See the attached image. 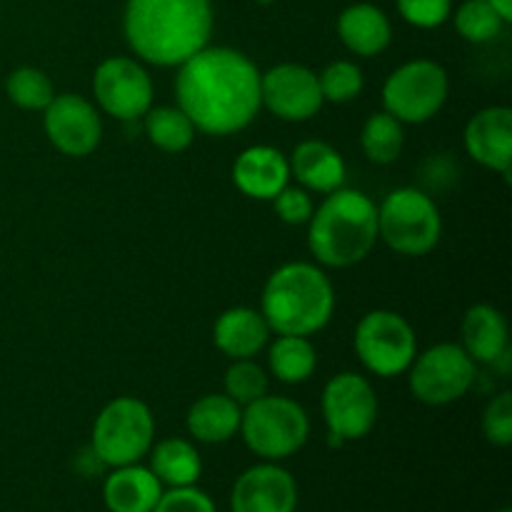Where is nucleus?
Returning <instances> with one entry per match:
<instances>
[{
	"mask_svg": "<svg viewBox=\"0 0 512 512\" xmlns=\"http://www.w3.org/2000/svg\"><path fill=\"white\" fill-rule=\"evenodd\" d=\"M263 318L278 335L320 333L335 313V290L313 263H285L263 288Z\"/></svg>",
	"mask_w": 512,
	"mask_h": 512,
	"instance_id": "20e7f679",
	"label": "nucleus"
},
{
	"mask_svg": "<svg viewBox=\"0 0 512 512\" xmlns=\"http://www.w3.org/2000/svg\"><path fill=\"white\" fill-rule=\"evenodd\" d=\"M238 433L243 435L250 453L268 463H278L308 443L310 420L303 405L295 400L283 395H263L243 408Z\"/></svg>",
	"mask_w": 512,
	"mask_h": 512,
	"instance_id": "39448f33",
	"label": "nucleus"
},
{
	"mask_svg": "<svg viewBox=\"0 0 512 512\" xmlns=\"http://www.w3.org/2000/svg\"><path fill=\"white\" fill-rule=\"evenodd\" d=\"M298 485L285 468L275 463L253 465L245 470L230 493L233 512H295Z\"/></svg>",
	"mask_w": 512,
	"mask_h": 512,
	"instance_id": "2eb2a0df",
	"label": "nucleus"
},
{
	"mask_svg": "<svg viewBox=\"0 0 512 512\" xmlns=\"http://www.w3.org/2000/svg\"><path fill=\"white\" fill-rule=\"evenodd\" d=\"M453 20L460 38L475 45H483V43H490V40H495L500 33H503L505 25H508L503 20V15H500L488 0H465V3L458 5Z\"/></svg>",
	"mask_w": 512,
	"mask_h": 512,
	"instance_id": "cd10ccee",
	"label": "nucleus"
},
{
	"mask_svg": "<svg viewBox=\"0 0 512 512\" xmlns=\"http://www.w3.org/2000/svg\"><path fill=\"white\" fill-rule=\"evenodd\" d=\"M463 143L475 163L508 175L512 168V110L508 105L478 110L465 125Z\"/></svg>",
	"mask_w": 512,
	"mask_h": 512,
	"instance_id": "dca6fc26",
	"label": "nucleus"
},
{
	"mask_svg": "<svg viewBox=\"0 0 512 512\" xmlns=\"http://www.w3.org/2000/svg\"><path fill=\"white\" fill-rule=\"evenodd\" d=\"M500 512H510V510H500Z\"/></svg>",
	"mask_w": 512,
	"mask_h": 512,
	"instance_id": "4c0bfd02",
	"label": "nucleus"
},
{
	"mask_svg": "<svg viewBox=\"0 0 512 512\" xmlns=\"http://www.w3.org/2000/svg\"><path fill=\"white\" fill-rule=\"evenodd\" d=\"M5 93L13 100L18 108L23 110H40L43 113L55 98L53 80L33 65H23V68L13 70L5 80Z\"/></svg>",
	"mask_w": 512,
	"mask_h": 512,
	"instance_id": "c85d7f7f",
	"label": "nucleus"
},
{
	"mask_svg": "<svg viewBox=\"0 0 512 512\" xmlns=\"http://www.w3.org/2000/svg\"><path fill=\"white\" fill-rule=\"evenodd\" d=\"M255 3H258V5H273L275 0H255Z\"/></svg>",
	"mask_w": 512,
	"mask_h": 512,
	"instance_id": "e433bc0d",
	"label": "nucleus"
},
{
	"mask_svg": "<svg viewBox=\"0 0 512 512\" xmlns=\"http://www.w3.org/2000/svg\"><path fill=\"white\" fill-rule=\"evenodd\" d=\"M290 163V175L300 183V188L313 193H333L345 183V160L338 150L325 140H303L295 145Z\"/></svg>",
	"mask_w": 512,
	"mask_h": 512,
	"instance_id": "6ab92c4d",
	"label": "nucleus"
},
{
	"mask_svg": "<svg viewBox=\"0 0 512 512\" xmlns=\"http://www.w3.org/2000/svg\"><path fill=\"white\" fill-rule=\"evenodd\" d=\"M478 363H473L463 345L455 343H438L428 348L425 353L415 355V360L408 368L410 393L415 400L425 405L458 403L475 383L478 375Z\"/></svg>",
	"mask_w": 512,
	"mask_h": 512,
	"instance_id": "9d476101",
	"label": "nucleus"
},
{
	"mask_svg": "<svg viewBox=\"0 0 512 512\" xmlns=\"http://www.w3.org/2000/svg\"><path fill=\"white\" fill-rule=\"evenodd\" d=\"M215 348L230 360H253L268 345L270 328L263 313L253 308H230L213 325Z\"/></svg>",
	"mask_w": 512,
	"mask_h": 512,
	"instance_id": "a211bd4d",
	"label": "nucleus"
},
{
	"mask_svg": "<svg viewBox=\"0 0 512 512\" xmlns=\"http://www.w3.org/2000/svg\"><path fill=\"white\" fill-rule=\"evenodd\" d=\"M450 93V78L435 60L418 58L400 65L383 85V110L400 123L420 125L443 110Z\"/></svg>",
	"mask_w": 512,
	"mask_h": 512,
	"instance_id": "6e6552de",
	"label": "nucleus"
},
{
	"mask_svg": "<svg viewBox=\"0 0 512 512\" xmlns=\"http://www.w3.org/2000/svg\"><path fill=\"white\" fill-rule=\"evenodd\" d=\"M355 353L365 370L378 378L408 373L418 355V338L408 320L393 310H370L355 328Z\"/></svg>",
	"mask_w": 512,
	"mask_h": 512,
	"instance_id": "1a4fd4ad",
	"label": "nucleus"
},
{
	"mask_svg": "<svg viewBox=\"0 0 512 512\" xmlns=\"http://www.w3.org/2000/svg\"><path fill=\"white\" fill-rule=\"evenodd\" d=\"M320 408L333 448L363 440L378 423V395L358 373L333 375L323 388Z\"/></svg>",
	"mask_w": 512,
	"mask_h": 512,
	"instance_id": "9b49d317",
	"label": "nucleus"
},
{
	"mask_svg": "<svg viewBox=\"0 0 512 512\" xmlns=\"http://www.w3.org/2000/svg\"><path fill=\"white\" fill-rule=\"evenodd\" d=\"M360 145H363L365 158L373 160V163H395L400 158V153H403L405 145L403 123L398 118H393L390 113H385V110L373 113L365 120L363 133H360Z\"/></svg>",
	"mask_w": 512,
	"mask_h": 512,
	"instance_id": "bb28decb",
	"label": "nucleus"
},
{
	"mask_svg": "<svg viewBox=\"0 0 512 512\" xmlns=\"http://www.w3.org/2000/svg\"><path fill=\"white\" fill-rule=\"evenodd\" d=\"M175 98L178 108L200 133H238L248 128L263 108L260 70L240 50L205 45L193 58L178 65Z\"/></svg>",
	"mask_w": 512,
	"mask_h": 512,
	"instance_id": "f257e3e1",
	"label": "nucleus"
},
{
	"mask_svg": "<svg viewBox=\"0 0 512 512\" xmlns=\"http://www.w3.org/2000/svg\"><path fill=\"white\" fill-rule=\"evenodd\" d=\"M153 512H218L215 503L198 490L195 485L190 488H170L163 490L158 505Z\"/></svg>",
	"mask_w": 512,
	"mask_h": 512,
	"instance_id": "f704fd0d",
	"label": "nucleus"
},
{
	"mask_svg": "<svg viewBox=\"0 0 512 512\" xmlns=\"http://www.w3.org/2000/svg\"><path fill=\"white\" fill-rule=\"evenodd\" d=\"M223 388L230 400L245 408L253 400L268 395V373L253 360H233V365L225 370Z\"/></svg>",
	"mask_w": 512,
	"mask_h": 512,
	"instance_id": "7c9ffc66",
	"label": "nucleus"
},
{
	"mask_svg": "<svg viewBox=\"0 0 512 512\" xmlns=\"http://www.w3.org/2000/svg\"><path fill=\"white\" fill-rule=\"evenodd\" d=\"M463 350L473 363L498 365L508 355V320L493 305H473L463 318Z\"/></svg>",
	"mask_w": 512,
	"mask_h": 512,
	"instance_id": "4be33fe9",
	"label": "nucleus"
},
{
	"mask_svg": "<svg viewBox=\"0 0 512 512\" xmlns=\"http://www.w3.org/2000/svg\"><path fill=\"white\" fill-rule=\"evenodd\" d=\"M150 470L163 488H190L203 475V460L190 440L168 438L150 448Z\"/></svg>",
	"mask_w": 512,
	"mask_h": 512,
	"instance_id": "b1692460",
	"label": "nucleus"
},
{
	"mask_svg": "<svg viewBox=\"0 0 512 512\" xmlns=\"http://www.w3.org/2000/svg\"><path fill=\"white\" fill-rule=\"evenodd\" d=\"M240 415H243V408L235 400H230L225 393H213L203 395V398L190 405L185 425H188V433L198 443L220 445L228 443L238 433Z\"/></svg>",
	"mask_w": 512,
	"mask_h": 512,
	"instance_id": "5701e85b",
	"label": "nucleus"
},
{
	"mask_svg": "<svg viewBox=\"0 0 512 512\" xmlns=\"http://www.w3.org/2000/svg\"><path fill=\"white\" fill-rule=\"evenodd\" d=\"M143 128L150 143L165 153H183L193 145L195 128L178 105H158L143 115Z\"/></svg>",
	"mask_w": 512,
	"mask_h": 512,
	"instance_id": "a878e982",
	"label": "nucleus"
},
{
	"mask_svg": "<svg viewBox=\"0 0 512 512\" xmlns=\"http://www.w3.org/2000/svg\"><path fill=\"white\" fill-rule=\"evenodd\" d=\"M405 23L415 28H440L453 15V0H395Z\"/></svg>",
	"mask_w": 512,
	"mask_h": 512,
	"instance_id": "473e14b6",
	"label": "nucleus"
},
{
	"mask_svg": "<svg viewBox=\"0 0 512 512\" xmlns=\"http://www.w3.org/2000/svg\"><path fill=\"white\" fill-rule=\"evenodd\" d=\"M308 248L320 265L350 268L373 253L378 243V205L365 193L338 188L308 220Z\"/></svg>",
	"mask_w": 512,
	"mask_h": 512,
	"instance_id": "7ed1b4c3",
	"label": "nucleus"
},
{
	"mask_svg": "<svg viewBox=\"0 0 512 512\" xmlns=\"http://www.w3.org/2000/svg\"><path fill=\"white\" fill-rule=\"evenodd\" d=\"M490 5H493L495 10H498L500 15H503L505 23H510L512 20V0H488Z\"/></svg>",
	"mask_w": 512,
	"mask_h": 512,
	"instance_id": "c9c22d12",
	"label": "nucleus"
},
{
	"mask_svg": "<svg viewBox=\"0 0 512 512\" xmlns=\"http://www.w3.org/2000/svg\"><path fill=\"white\" fill-rule=\"evenodd\" d=\"M163 483L143 465H120L103 483V503L110 512H153Z\"/></svg>",
	"mask_w": 512,
	"mask_h": 512,
	"instance_id": "412c9836",
	"label": "nucleus"
},
{
	"mask_svg": "<svg viewBox=\"0 0 512 512\" xmlns=\"http://www.w3.org/2000/svg\"><path fill=\"white\" fill-rule=\"evenodd\" d=\"M338 35L350 53L360 58H375L393 40V25L378 5L353 3L338 15Z\"/></svg>",
	"mask_w": 512,
	"mask_h": 512,
	"instance_id": "aec40b11",
	"label": "nucleus"
},
{
	"mask_svg": "<svg viewBox=\"0 0 512 512\" xmlns=\"http://www.w3.org/2000/svg\"><path fill=\"white\" fill-rule=\"evenodd\" d=\"M270 203H273L278 218L288 225H305L315 210L310 190L295 188V185H285Z\"/></svg>",
	"mask_w": 512,
	"mask_h": 512,
	"instance_id": "72a5a7b5",
	"label": "nucleus"
},
{
	"mask_svg": "<svg viewBox=\"0 0 512 512\" xmlns=\"http://www.w3.org/2000/svg\"><path fill=\"white\" fill-rule=\"evenodd\" d=\"M213 33L210 0H128L123 35L143 63L178 68L208 45Z\"/></svg>",
	"mask_w": 512,
	"mask_h": 512,
	"instance_id": "f03ea898",
	"label": "nucleus"
},
{
	"mask_svg": "<svg viewBox=\"0 0 512 512\" xmlns=\"http://www.w3.org/2000/svg\"><path fill=\"white\" fill-rule=\"evenodd\" d=\"M260 103L285 123H305L323 108L318 73L300 63H280L260 73Z\"/></svg>",
	"mask_w": 512,
	"mask_h": 512,
	"instance_id": "ddd939ff",
	"label": "nucleus"
},
{
	"mask_svg": "<svg viewBox=\"0 0 512 512\" xmlns=\"http://www.w3.org/2000/svg\"><path fill=\"white\" fill-rule=\"evenodd\" d=\"M443 235V218L425 190L395 188L378 205V240L408 258L428 255Z\"/></svg>",
	"mask_w": 512,
	"mask_h": 512,
	"instance_id": "423d86ee",
	"label": "nucleus"
},
{
	"mask_svg": "<svg viewBox=\"0 0 512 512\" xmlns=\"http://www.w3.org/2000/svg\"><path fill=\"white\" fill-rule=\"evenodd\" d=\"M155 418L138 398H115L93 425V455L108 468L140 463L153 448Z\"/></svg>",
	"mask_w": 512,
	"mask_h": 512,
	"instance_id": "0eeeda50",
	"label": "nucleus"
},
{
	"mask_svg": "<svg viewBox=\"0 0 512 512\" xmlns=\"http://www.w3.org/2000/svg\"><path fill=\"white\" fill-rule=\"evenodd\" d=\"M93 95L105 113L133 123L153 108V80L140 60L113 55L95 68Z\"/></svg>",
	"mask_w": 512,
	"mask_h": 512,
	"instance_id": "f8f14e48",
	"label": "nucleus"
},
{
	"mask_svg": "<svg viewBox=\"0 0 512 512\" xmlns=\"http://www.w3.org/2000/svg\"><path fill=\"white\" fill-rule=\"evenodd\" d=\"M483 435L488 443L508 448L512 443V393L503 390L488 403L483 413Z\"/></svg>",
	"mask_w": 512,
	"mask_h": 512,
	"instance_id": "2f4dec72",
	"label": "nucleus"
},
{
	"mask_svg": "<svg viewBox=\"0 0 512 512\" xmlns=\"http://www.w3.org/2000/svg\"><path fill=\"white\" fill-rule=\"evenodd\" d=\"M43 130L50 143L70 158H85L103 140V120L83 95L63 93L43 110Z\"/></svg>",
	"mask_w": 512,
	"mask_h": 512,
	"instance_id": "4468645a",
	"label": "nucleus"
},
{
	"mask_svg": "<svg viewBox=\"0 0 512 512\" xmlns=\"http://www.w3.org/2000/svg\"><path fill=\"white\" fill-rule=\"evenodd\" d=\"M288 180V158L273 145H250L233 163L235 188L253 200H273Z\"/></svg>",
	"mask_w": 512,
	"mask_h": 512,
	"instance_id": "f3484780",
	"label": "nucleus"
},
{
	"mask_svg": "<svg viewBox=\"0 0 512 512\" xmlns=\"http://www.w3.org/2000/svg\"><path fill=\"white\" fill-rule=\"evenodd\" d=\"M318 83L325 103H350L365 88L363 70L353 60H333L325 65L323 73H318Z\"/></svg>",
	"mask_w": 512,
	"mask_h": 512,
	"instance_id": "c756f323",
	"label": "nucleus"
},
{
	"mask_svg": "<svg viewBox=\"0 0 512 512\" xmlns=\"http://www.w3.org/2000/svg\"><path fill=\"white\" fill-rule=\"evenodd\" d=\"M270 373L285 385H300L315 373L318 353L303 335H278L268 348Z\"/></svg>",
	"mask_w": 512,
	"mask_h": 512,
	"instance_id": "393cba45",
	"label": "nucleus"
}]
</instances>
